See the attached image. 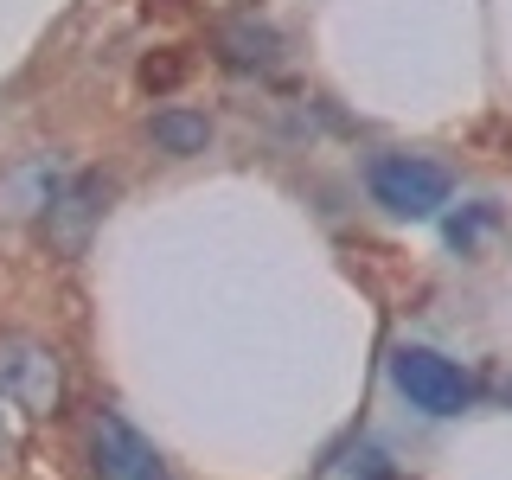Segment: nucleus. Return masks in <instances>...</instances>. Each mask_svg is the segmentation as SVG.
I'll use <instances>...</instances> for the list:
<instances>
[{"instance_id":"3","label":"nucleus","mask_w":512,"mask_h":480,"mask_svg":"<svg viewBox=\"0 0 512 480\" xmlns=\"http://www.w3.org/2000/svg\"><path fill=\"white\" fill-rule=\"evenodd\" d=\"M0 397L26 416H52L64 404V365L45 340H26V333H7L0 340Z\"/></svg>"},{"instance_id":"10","label":"nucleus","mask_w":512,"mask_h":480,"mask_svg":"<svg viewBox=\"0 0 512 480\" xmlns=\"http://www.w3.org/2000/svg\"><path fill=\"white\" fill-rule=\"evenodd\" d=\"M180 77H186V58H148L141 64V84L148 90H173Z\"/></svg>"},{"instance_id":"8","label":"nucleus","mask_w":512,"mask_h":480,"mask_svg":"<svg viewBox=\"0 0 512 480\" xmlns=\"http://www.w3.org/2000/svg\"><path fill=\"white\" fill-rule=\"evenodd\" d=\"M103 199H109V180H103V173H84V180H71V186L58 192V205L45 218H52V231L64 237V244H77V237H84V224L103 212Z\"/></svg>"},{"instance_id":"12","label":"nucleus","mask_w":512,"mask_h":480,"mask_svg":"<svg viewBox=\"0 0 512 480\" xmlns=\"http://www.w3.org/2000/svg\"><path fill=\"white\" fill-rule=\"evenodd\" d=\"M0 442H7V436H0Z\"/></svg>"},{"instance_id":"7","label":"nucleus","mask_w":512,"mask_h":480,"mask_svg":"<svg viewBox=\"0 0 512 480\" xmlns=\"http://www.w3.org/2000/svg\"><path fill=\"white\" fill-rule=\"evenodd\" d=\"M148 141L160 154H173V160H192V154L212 148V122H205L199 109L173 103V109H154V116H148Z\"/></svg>"},{"instance_id":"5","label":"nucleus","mask_w":512,"mask_h":480,"mask_svg":"<svg viewBox=\"0 0 512 480\" xmlns=\"http://www.w3.org/2000/svg\"><path fill=\"white\" fill-rule=\"evenodd\" d=\"M71 186V173H64L58 154H32L20 160V167L0 173V218L20 224V218H45L58 205V192Z\"/></svg>"},{"instance_id":"1","label":"nucleus","mask_w":512,"mask_h":480,"mask_svg":"<svg viewBox=\"0 0 512 480\" xmlns=\"http://www.w3.org/2000/svg\"><path fill=\"white\" fill-rule=\"evenodd\" d=\"M365 192H372L391 218H436L442 205L455 199V173L429 154H372Z\"/></svg>"},{"instance_id":"6","label":"nucleus","mask_w":512,"mask_h":480,"mask_svg":"<svg viewBox=\"0 0 512 480\" xmlns=\"http://www.w3.org/2000/svg\"><path fill=\"white\" fill-rule=\"evenodd\" d=\"M276 52H282V32L256 20V13H231L218 26V64H231V71H263V64H276Z\"/></svg>"},{"instance_id":"4","label":"nucleus","mask_w":512,"mask_h":480,"mask_svg":"<svg viewBox=\"0 0 512 480\" xmlns=\"http://www.w3.org/2000/svg\"><path fill=\"white\" fill-rule=\"evenodd\" d=\"M90 474L96 480H173V468L160 461V448L141 436L122 410L90 416Z\"/></svg>"},{"instance_id":"11","label":"nucleus","mask_w":512,"mask_h":480,"mask_svg":"<svg viewBox=\"0 0 512 480\" xmlns=\"http://www.w3.org/2000/svg\"><path fill=\"white\" fill-rule=\"evenodd\" d=\"M365 480H404V474H391V468H365Z\"/></svg>"},{"instance_id":"2","label":"nucleus","mask_w":512,"mask_h":480,"mask_svg":"<svg viewBox=\"0 0 512 480\" xmlns=\"http://www.w3.org/2000/svg\"><path fill=\"white\" fill-rule=\"evenodd\" d=\"M391 384L410 397V410H423V416H461L474 404V378L436 346H397L391 352Z\"/></svg>"},{"instance_id":"9","label":"nucleus","mask_w":512,"mask_h":480,"mask_svg":"<svg viewBox=\"0 0 512 480\" xmlns=\"http://www.w3.org/2000/svg\"><path fill=\"white\" fill-rule=\"evenodd\" d=\"M493 224H500V205H493V199H480V205H468V212H455V218H448V250L468 256L480 237L493 231Z\"/></svg>"}]
</instances>
